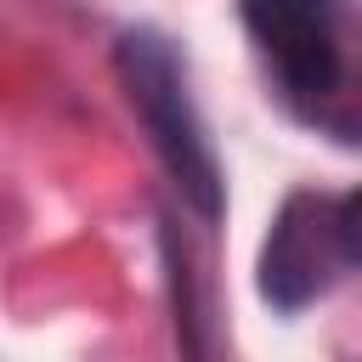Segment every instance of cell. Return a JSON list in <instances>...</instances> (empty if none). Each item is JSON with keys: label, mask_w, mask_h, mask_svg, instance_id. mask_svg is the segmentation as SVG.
I'll list each match as a JSON object with an SVG mask.
<instances>
[{"label": "cell", "mask_w": 362, "mask_h": 362, "mask_svg": "<svg viewBox=\"0 0 362 362\" xmlns=\"http://www.w3.org/2000/svg\"><path fill=\"white\" fill-rule=\"evenodd\" d=\"M243 28L277 96L351 141V11L345 0H243Z\"/></svg>", "instance_id": "cell-1"}, {"label": "cell", "mask_w": 362, "mask_h": 362, "mask_svg": "<svg viewBox=\"0 0 362 362\" xmlns=\"http://www.w3.org/2000/svg\"><path fill=\"white\" fill-rule=\"evenodd\" d=\"M356 260V204L351 198H288L260 255V294L283 311L317 300Z\"/></svg>", "instance_id": "cell-3"}, {"label": "cell", "mask_w": 362, "mask_h": 362, "mask_svg": "<svg viewBox=\"0 0 362 362\" xmlns=\"http://www.w3.org/2000/svg\"><path fill=\"white\" fill-rule=\"evenodd\" d=\"M119 79H124V96L147 130V141L158 147L164 170L175 175L181 198L215 221L221 209V164H215V147L192 113V96H187V79H181V62L170 51V40L158 34H124L119 40Z\"/></svg>", "instance_id": "cell-2"}]
</instances>
